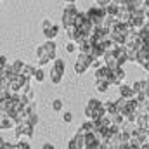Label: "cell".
<instances>
[{"instance_id": "484cf974", "label": "cell", "mask_w": 149, "mask_h": 149, "mask_svg": "<svg viewBox=\"0 0 149 149\" xmlns=\"http://www.w3.org/2000/svg\"><path fill=\"white\" fill-rule=\"evenodd\" d=\"M50 106H52V109L56 113L63 111V101H61V99H54V101L50 102Z\"/></svg>"}, {"instance_id": "9c48e42d", "label": "cell", "mask_w": 149, "mask_h": 149, "mask_svg": "<svg viewBox=\"0 0 149 149\" xmlns=\"http://www.w3.org/2000/svg\"><path fill=\"white\" fill-rule=\"evenodd\" d=\"M33 128H35V127L28 125L26 121H23V123H17V125L14 127L17 141H30V139L33 137Z\"/></svg>"}, {"instance_id": "d6986e66", "label": "cell", "mask_w": 149, "mask_h": 149, "mask_svg": "<svg viewBox=\"0 0 149 149\" xmlns=\"http://www.w3.org/2000/svg\"><path fill=\"white\" fill-rule=\"evenodd\" d=\"M94 130H95V125H94V121H90V120H88V121H85V123L80 127V130H78V132H81L83 135H87V134H92Z\"/></svg>"}, {"instance_id": "1f68e13d", "label": "cell", "mask_w": 149, "mask_h": 149, "mask_svg": "<svg viewBox=\"0 0 149 149\" xmlns=\"http://www.w3.org/2000/svg\"><path fill=\"white\" fill-rule=\"evenodd\" d=\"M63 120H64L66 123H71V121H73V114H71L70 111H66L64 114H63Z\"/></svg>"}, {"instance_id": "52a82bcc", "label": "cell", "mask_w": 149, "mask_h": 149, "mask_svg": "<svg viewBox=\"0 0 149 149\" xmlns=\"http://www.w3.org/2000/svg\"><path fill=\"white\" fill-rule=\"evenodd\" d=\"M76 16H78V9L74 7L73 3L68 5V7H64V12H63V26H64V30L73 28Z\"/></svg>"}, {"instance_id": "2e32d148", "label": "cell", "mask_w": 149, "mask_h": 149, "mask_svg": "<svg viewBox=\"0 0 149 149\" xmlns=\"http://www.w3.org/2000/svg\"><path fill=\"white\" fill-rule=\"evenodd\" d=\"M109 78H111V70L108 66H102V68L95 70V80H106V81H109Z\"/></svg>"}, {"instance_id": "f1b7e54d", "label": "cell", "mask_w": 149, "mask_h": 149, "mask_svg": "<svg viewBox=\"0 0 149 149\" xmlns=\"http://www.w3.org/2000/svg\"><path fill=\"white\" fill-rule=\"evenodd\" d=\"M66 50H68L70 54H74V52L78 50V47H76V43H74V42H68V45H66Z\"/></svg>"}, {"instance_id": "9a60e30c", "label": "cell", "mask_w": 149, "mask_h": 149, "mask_svg": "<svg viewBox=\"0 0 149 149\" xmlns=\"http://www.w3.org/2000/svg\"><path fill=\"white\" fill-rule=\"evenodd\" d=\"M146 61H149V49L142 45V47H141V49L137 50V57H135V63L142 66V64H144Z\"/></svg>"}, {"instance_id": "ba28073f", "label": "cell", "mask_w": 149, "mask_h": 149, "mask_svg": "<svg viewBox=\"0 0 149 149\" xmlns=\"http://www.w3.org/2000/svg\"><path fill=\"white\" fill-rule=\"evenodd\" d=\"M128 23H130V24H132V26H134L137 31H139V30H141V28H142V26L148 23L144 9L141 7V9H135V10H132V12H130V21H128Z\"/></svg>"}, {"instance_id": "e575fe53", "label": "cell", "mask_w": 149, "mask_h": 149, "mask_svg": "<svg viewBox=\"0 0 149 149\" xmlns=\"http://www.w3.org/2000/svg\"><path fill=\"white\" fill-rule=\"evenodd\" d=\"M142 68H144V70H146V71L149 73V61H146V63L142 64Z\"/></svg>"}, {"instance_id": "e0dca14e", "label": "cell", "mask_w": 149, "mask_h": 149, "mask_svg": "<svg viewBox=\"0 0 149 149\" xmlns=\"http://www.w3.org/2000/svg\"><path fill=\"white\" fill-rule=\"evenodd\" d=\"M16 127V121L9 116H2L0 118V130H10Z\"/></svg>"}, {"instance_id": "3957f363", "label": "cell", "mask_w": 149, "mask_h": 149, "mask_svg": "<svg viewBox=\"0 0 149 149\" xmlns=\"http://www.w3.org/2000/svg\"><path fill=\"white\" fill-rule=\"evenodd\" d=\"M92 28H94V24L90 23L88 16H87L85 12H78V16H76V19H74V30H76L81 37L88 38L90 33H92Z\"/></svg>"}, {"instance_id": "f35d334b", "label": "cell", "mask_w": 149, "mask_h": 149, "mask_svg": "<svg viewBox=\"0 0 149 149\" xmlns=\"http://www.w3.org/2000/svg\"><path fill=\"white\" fill-rule=\"evenodd\" d=\"M5 144V141H3V137H0V146H3Z\"/></svg>"}, {"instance_id": "4316f807", "label": "cell", "mask_w": 149, "mask_h": 149, "mask_svg": "<svg viewBox=\"0 0 149 149\" xmlns=\"http://www.w3.org/2000/svg\"><path fill=\"white\" fill-rule=\"evenodd\" d=\"M12 149H31V146H30V142L28 141H17L16 144H14V148Z\"/></svg>"}, {"instance_id": "836d02e7", "label": "cell", "mask_w": 149, "mask_h": 149, "mask_svg": "<svg viewBox=\"0 0 149 149\" xmlns=\"http://www.w3.org/2000/svg\"><path fill=\"white\" fill-rule=\"evenodd\" d=\"M42 149H54V146H52L50 142H47V144H43V148Z\"/></svg>"}, {"instance_id": "83f0119b", "label": "cell", "mask_w": 149, "mask_h": 149, "mask_svg": "<svg viewBox=\"0 0 149 149\" xmlns=\"http://www.w3.org/2000/svg\"><path fill=\"white\" fill-rule=\"evenodd\" d=\"M7 66H9V59H7L5 56H0V73H2Z\"/></svg>"}, {"instance_id": "d6a6232c", "label": "cell", "mask_w": 149, "mask_h": 149, "mask_svg": "<svg viewBox=\"0 0 149 149\" xmlns=\"http://www.w3.org/2000/svg\"><path fill=\"white\" fill-rule=\"evenodd\" d=\"M14 148V144H9V142H5L3 146H0V149H12Z\"/></svg>"}, {"instance_id": "8992f818", "label": "cell", "mask_w": 149, "mask_h": 149, "mask_svg": "<svg viewBox=\"0 0 149 149\" xmlns=\"http://www.w3.org/2000/svg\"><path fill=\"white\" fill-rule=\"evenodd\" d=\"M92 63H94V59L92 57H88L87 54H83V52H80L78 54V59L74 61V73L78 74H85L88 70H90V66H92Z\"/></svg>"}, {"instance_id": "277c9868", "label": "cell", "mask_w": 149, "mask_h": 149, "mask_svg": "<svg viewBox=\"0 0 149 149\" xmlns=\"http://www.w3.org/2000/svg\"><path fill=\"white\" fill-rule=\"evenodd\" d=\"M64 71H66V63L59 57L54 59V64L50 68V81L54 85H59L63 81V76H64Z\"/></svg>"}, {"instance_id": "d4e9b609", "label": "cell", "mask_w": 149, "mask_h": 149, "mask_svg": "<svg viewBox=\"0 0 149 149\" xmlns=\"http://www.w3.org/2000/svg\"><path fill=\"white\" fill-rule=\"evenodd\" d=\"M116 12H118V5L116 3H109L108 7H106V16H111V17H116Z\"/></svg>"}, {"instance_id": "ab89813d", "label": "cell", "mask_w": 149, "mask_h": 149, "mask_svg": "<svg viewBox=\"0 0 149 149\" xmlns=\"http://www.w3.org/2000/svg\"><path fill=\"white\" fill-rule=\"evenodd\" d=\"M92 2H95V0H92Z\"/></svg>"}, {"instance_id": "603a6c76", "label": "cell", "mask_w": 149, "mask_h": 149, "mask_svg": "<svg viewBox=\"0 0 149 149\" xmlns=\"http://www.w3.org/2000/svg\"><path fill=\"white\" fill-rule=\"evenodd\" d=\"M23 66H24V63H23V61H14V63L10 64V70L14 71V74H21Z\"/></svg>"}, {"instance_id": "7c38bea8", "label": "cell", "mask_w": 149, "mask_h": 149, "mask_svg": "<svg viewBox=\"0 0 149 149\" xmlns=\"http://www.w3.org/2000/svg\"><path fill=\"white\" fill-rule=\"evenodd\" d=\"M113 54H114V57H116V61H118L120 66H123L125 63H128V59H127V47L125 45H114Z\"/></svg>"}, {"instance_id": "f546056e", "label": "cell", "mask_w": 149, "mask_h": 149, "mask_svg": "<svg viewBox=\"0 0 149 149\" xmlns=\"http://www.w3.org/2000/svg\"><path fill=\"white\" fill-rule=\"evenodd\" d=\"M104 66V61L102 59H95L94 63H92V66L90 68H94V70H99V68H102Z\"/></svg>"}, {"instance_id": "7402d4cb", "label": "cell", "mask_w": 149, "mask_h": 149, "mask_svg": "<svg viewBox=\"0 0 149 149\" xmlns=\"http://www.w3.org/2000/svg\"><path fill=\"white\" fill-rule=\"evenodd\" d=\"M33 80H37L38 83H42L43 80H45V73H43V70L42 68H33V76H31Z\"/></svg>"}, {"instance_id": "7a4b0ae2", "label": "cell", "mask_w": 149, "mask_h": 149, "mask_svg": "<svg viewBox=\"0 0 149 149\" xmlns=\"http://www.w3.org/2000/svg\"><path fill=\"white\" fill-rule=\"evenodd\" d=\"M104 114H106V109H104V102L102 101H99V99H90L88 101V104L85 108V116L90 121H97Z\"/></svg>"}, {"instance_id": "4dcf8cb0", "label": "cell", "mask_w": 149, "mask_h": 149, "mask_svg": "<svg viewBox=\"0 0 149 149\" xmlns=\"http://www.w3.org/2000/svg\"><path fill=\"white\" fill-rule=\"evenodd\" d=\"M94 3H95V5H99V7H102V9H106V7L111 3V0H95Z\"/></svg>"}, {"instance_id": "ac0fdd59", "label": "cell", "mask_w": 149, "mask_h": 149, "mask_svg": "<svg viewBox=\"0 0 149 149\" xmlns=\"http://www.w3.org/2000/svg\"><path fill=\"white\" fill-rule=\"evenodd\" d=\"M120 97H123V99H132L134 97V90H132V87L130 85H120Z\"/></svg>"}, {"instance_id": "5bb4252c", "label": "cell", "mask_w": 149, "mask_h": 149, "mask_svg": "<svg viewBox=\"0 0 149 149\" xmlns=\"http://www.w3.org/2000/svg\"><path fill=\"white\" fill-rule=\"evenodd\" d=\"M116 19H118V23H121V24H127V23L130 21V10H128L125 5H118Z\"/></svg>"}, {"instance_id": "ffe728a7", "label": "cell", "mask_w": 149, "mask_h": 149, "mask_svg": "<svg viewBox=\"0 0 149 149\" xmlns=\"http://www.w3.org/2000/svg\"><path fill=\"white\" fill-rule=\"evenodd\" d=\"M109 87H111V83H109V81H106V80H95V90H97V92L104 94Z\"/></svg>"}, {"instance_id": "30bf717a", "label": "cell", "mask_w": 149, "mask_h": 149, "mask_svg": "<svg viewBox=\"0 0 149 149\" xmlns=\"http://www.w3.org/2000/svg\"><path fill=\"white\" fill-rule=\"evenodd\" d=\"M42 30H43V35L47 40H56V37L59 35V26L54 24L50 19H43L42 21Z\"/></svg>"}, {"instance_id": "5b68a950", "label": "cell", "mask_w": 149, "mask_h": 149, "mask_svg": "<svg viewBox=\"0 0 149 149\" xmlns=\"http://www.w3.org/2000/svg\"><path fill=\"white\" fill-rule=\"evenodd\" d=\"M85 14L88 16L90 23H92L94 26H101V24L104 23V19H106V9H102V7H99V5H95V3H94Z\"/></svg>"}, {"instance_id": "6da1fadb", "label": "cell", "mask_w": 149, "mask_h": 149, "mask_svg": "<svg viewBox=\"0 0 149 149\" xmlns=\"http://www.w3.org/2000/svg\"><path fill=\"white\" fill-rule=\"evenodd\" d=\"M37 64L38 68L47 66L50 61H54L57 57V45L54 40H47L45 43H42L40 47H37Z\"/></svg>"}, {"instance_id": "4fadbf2b", "label": "cell", "mask_w": 149, "mask_h": 149, "mask_svg": "<svg viewBox=\"0 0 149 149\" xmlns=\"http://www.w3.org/2000/svg\"><path fill=\"white\" fill-rule=\"evenodd\" d=\"M83 148H85V135L81 132H76V135L68 142V149H83Z\"/></svg>"}, {"instance_id": "8d00e7d4", "label": "cell", "mask_w": 149, "mask_h": 149, "mask_svg": "<svg viewBox=\"0 0 149 149\" xmlns=\"http://www.w3.org/2000/svg\"><path fill=\"white\" fill-rule=\"evenodd\" d=\"M111 2H113V3H116V5H121L125 0H111Z\"/></svg>"}, {"instance_id": "44dd1931", "label": "cell", "mask_w": 149, "mask_h": 149, "mask_svg": "<svg viewBox=\"0 0 149 149\" xmlns=\"http://www.w3.org/2000/svg\"><path fill=\"white\" fill-rule=\"evenodd\" d=\"M104 109H106V114L120 113L118 111V108H116V102H114V101H108V102H104Z\"/></svg>"}, {"instance_id": "74e56055", "label": "cell", "mask_w": 149, "mask_h": 149, "mask_svg": "<svg viewBox=\"0 0 149 149\" xmlns=\"http://www.w3.org/2000/svg\"><path fill=\"white\" fill-rule=\"evenodd\" d=\"M64 2H66V3H70V5H71V3H74V2H76V0H64Z\"/></svg>"}, {"instance_id": "cb8c5ba5", "label": "cell", "mask_w": 149, "mask_h": 149, "mask_svg": "<svg viewBox=\"0 0 149 149\" xmlns=\"http://www.w3.org/2000/svg\"><path fill=\"white\" fill-rule=\"evenodd\" d=\"M26 123H28V125H31V127H37V123H38V114H37V111H33V113H30V114H28Z\"/></svg>"}, {"instance_id": "d590c367", "label": "cell", "mask_w": 149, "mask_h": 149, "mask_svg": "<svg viewBox=\"0 0 149 149\" xmlns=\"http://www.w3.org/2000/svg\"><path fill=\"white\" fill-rule=\"evenodd\" d=\"M127 149H141V146H135V144H128Z\"/></svg>"}, {"instance_id": "8fae6325", "label": "cell", "mask_w": 149, "mask_h": 149, "mask_svg": "<svg viewBox=\"0 0 149 149\" xmlns=\"http://www.w3.org/2000/svg\"><path fill=\"white\" fill-rule=\"evenodd\" d=\"M123 80H125V71H123L121 66H118V68L111 70V78H109V83H111V85L120 87V85L123 83Z\"/></svg>"}]
</instances>
